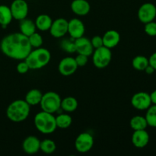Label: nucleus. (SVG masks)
<instances>
[{"label": "nucleus", "instance_id": "nucleus-11", "mask_svg": "<svg viewBox=\"0 0 156 156\" xmlns=\"http://www.w3.org/2000/svg\"><path fill=\"white\" fill-rule=\"evenodd\" d=\"M78 69L75 58L71 56H66L61 59L58 65V71L62 76H69L74 74Z\"/></svg>", "mask_w": 156, "mask_h": 156}, {"label": "nucleus", "instance_id": "nucleus-29", "mask_svg": "<svg viewBox=\"0 0 156 156\" xmlns=\"http://www.w3.org/2000/svg\"><path fill=\"white\" fill-rule=\"evenodd\" d=\"M60 47L63 51L68 53H74L76 52L75 39H63L60 43Z\"/></svg>", "mask_w": 156, "mask_h": 156}, {"label": "nucleus", "instance_id": "nucleus-12", "mask_svg": "<svg viewBox=\"0 0 156 156\" xmlns=\"http://www.w3.org/2000/svg\"><path fill=\"white\" fill-rule=\"evenodd\" d=\"M49 30L53 37H62L68 33V21L62 18H57L53 21Z\"/></svg>", "mask_w": 156, "mask_h": 156}, {"label": "nucleus", "instance_id": "nucleus-30", "mask_svg": "<svg viewBox=\"0 0 156 156\" xmlns=\"http://www.w3.org/2000/svg\"><path fill=\"white\" fill-rule=\"evenodd\" d=\"M28 40L32 48L33 47H34V48L41 47V46L43 45V43H44L42 36L39 33H37V32H34L31 35H30L28 37Z\"/></svg>", "mask_w": 156, "mask_h": 156}, {"label": "nucleus", "instance_id": "nucleus-10", "mask_svg": "<svg viewBox=\"0 0 156 156\" xmlns=\"http://www.w3.org/2000/svg\"><path fill=\"white\" fill-rule=\"evenodd\" d=\"M156 18V6L151 2L142 5L138 10V18L142 23L146 24Z\"/></svg>", "mask_w": 156, "mask_h": 156}, {"label": "nucleus", "instance_id": "nucleus-35", "mask_svg": "<svg viewBox=\"0 0 156 156\" xmlns=\"http://www.w3.org/2000/svg\"><path fill=\"white\" fill-rule=\"evenodd\" d=\"M149 65L152 66L156 70V52L152 53L150 56V57L149 58Z\"/></svg>", "mask_w": 156, "mask_h": 156}, {"label": "nucleus", "instance_id": "nucleus-17", "mask_svg": "<svg viewBox=\"0 0 156 156\" xmlns=\"http://www.w3.org/2000/svg\"><path fill=\"white\" fill-rule=\"evenodd\" d=\"M104 46L109 49L114 48L120 41V35L117 30H109L102 37Z\"/></svg>", "mask_w": 156, "mask_h": 156}, {"label": "nucleus", "instance_id": "nucleus-33", "mask_svg": "<svg viewBox=\"0 0 156 156\" xmlns=\"http://www.w3.org/2000/svg\"><path fill=\"white\" fill-rule=\"evenodd\" d=\"M16 69L18 73H20V74H25L30 69L28 65H27V63L24 59V60H21V62L17 65Z\"/></svg>", "mask_w": 156, "mask_h": 156}, {"label": "nucleus", "instance_id": "nucleus-25", "mask_svg": "<svg viewBox=\"0 0 156 156\" xmlns=\"http://www.w3.org/2000/svg\"><path fill=\"white\" fill-rule=\"evenodd\" d=\"M56 126L60 129H66L71 126L73 118L69 114H61L56 117Z\"/></svg>", "mask_w": 156, "mask_h": 156}, {"label": "nucleus", "instance_id": "nucleus-23", "mask_svg": "<svg viewBox=\"0 0 156 156\" xmlns=\"http://www.w3.org/2000/svg\"><path fill=\"white\" fill-rule=\"evenodd\" d=\"M78 101L75 98L66 97L61 101V106L60 108H62L64 111L68 113L73 112L78 108Z\"/></svg>", "mask_w": 156, "mask_h": 156}, {"label": "nucleus", "instance_id": "nucleus-34", "mask_svg": "<svg viewBox=\"0 0 156 156\" xmlns=\"http://www.w3.org/2000/svg\"><path fill=\"white\" fill-rule=\"evenodd\" d=\"M91 43L94 49L99 48V47H101L104 46L102 37L99 36V35H96V36L93 37L91 40Z\"/></svg>", "mask_w": 156, "mask_h": 156}, {"label": "nucleus", "instance_id": "nucleus-4", "mask_svg": "<svg viewBox=\"0 0 156 156\" xmlns=\"http://www.w3.org/2000/svg\"><path fill=\"white\" fill-rule=\"evenodd\" d=\"M34 122L36 129L43 134L53 133L57 128L56 117L53 116V114L44 111L35 115Z\"/></svg>", "mask_w": 156, "mask_h": 156}, {"label": "nucleus", "instance_id": "nucleus-22", "mask_svg": "<svg viewBox=\"0 0 156 156\" xmlns=\"http://www.w3.org/2000/svg\"><path fill=\"white\" fill-rule=\"evenodd\" d=\"M13 17L11 12L10 7L5 5H0V25L5 27L12 22Z\"/></svg>", "mask_w": 156, "mask_h": 156}, {"label": "nucleus", "instance_id": "nucleus-21", "mask_svg": "<svg viewBox=\"0 0 156 156\" xmlns=\"http://www.w3.org/2000/svg\"><path fill=\"white\" fill-rule=\"evenodd\" d=\"M43 93L40 91L39 89H34L30 90L26 94L25 101L30 106H34V105H40L41 98H42Z\"/></svg>", "mask_w": 156, "mask_h": 156}, {"label": "nucleus", "instance_id": "nucleus-32", "mask_svg": "<svg viewBox=\"0 0 156 156\" xmlns=\"http://www.w3.org/2000/svg\"><path fill=\"white\" fill-rule=\"evenodd\" d=\"M75 60H76L78 67H83L88 63V56H85V55L79 54V53H78L77 56L75 58Z\"/></svg>", "mask_w": 156, "mask_h": 156}, {"label": "nucleus", "instance_id": "nucleus-27", "mask_svg": "<svg viewBox=\"0 0 156 156\" xmlns=\"http://www.w3.org/2000/svg\"><path fill=\"white\" fill-rule=\"evenodd\" d=\"M56 146L54 141L49 139H46L43 141H41L40 145V150L42 151L45 154H52L56 151Z\"/></svg>", "mask_w": 156, "mask_h": 156}, {"label": "nucleus", "instance_id": "nucleus-37", "mask_svg": "<svg viewBox=\"0 0 156 156\" xmlns=\"http://www.w3.org/2000/svg\"><path fill=\"white\" fill-rule=\"evenodd\" d=\"M150 98H151V101H152V104L156 105V90L152 91L150 94Z\"/></svg>", "mask_w": 156, "mask_h": 156}, {"label": "nucleus", "instance_id": "nucleus-2", "mask_svg": "<svg viewBox=\"0 0 156 156\" xmlns=\"http://www.w3.org/2000/svg\"><path fill=\"white\" fill-rule=\"evenodd\" d=\"M30 112V106L24 100L18 99L12 101L8 106L6 116L14 123H21L28 117Z\"/></svg>", "mask_w": 156, "mask_h": 156}, {"label": "nucleus", "instance_id": "nucleus-5", "mask_svg": "<svg viewBox=\"0 0 156 156\" xmlns=\"http://www.w3.org/2000/svg\"><path fill=\"white\" fill-rule=\"evenodd\" d=\"M61 101L62 99L57 93L54 91H48L43 94L40 105L42 111L54 114L60 109Z\"/></svg>", "mask_w": 156, "mask_h": 156}, {"label": "nucleus", "instance_id": "nucleus-24", "mask_svg": "<svg viewBox=\"0 0 156 156\" xmlns=\"http://www.w3.org/2000/svg\"><path fill=\"white\" fill-rule=\"evenodd\" d=\"M129 126L131 129L135 130H141V129H146L148 126L147 121L146 117L142 116H135L132 117L129 121Z\"/></svg>", "mask_w": 156, "mask_h": 156}, {"label": "nucleus", "instance_id": "nucleus-19", "mask_svg": "<svg viewBox=\"0 0 156 156\" xmlns=\"http://www.w3.org/2000/svg\"><path fill=\"white\" fill-rule=\"evenodd\" d=\"M34 23L37 29L41 31H47L50 30L52 23H53V20L50 18V15L41 14L37 17Z\"/></svg>", "mask_w": 156, "mask_h": 156}, {"label": "nucleus", "instance_id": "nucleus-8", "mask_svg": "<svg viewBox=\"0 0 156 156\" xmlns=\"http://www.w3.org/2000/svg\"><path fill=\"white\" fill-rule=\"evenodd\" d=\"M11 12L14 19L21 21L28 15V5L25 0H14L10 6Z\"/></svg>", "mask_w": 156, "mask_h": 156}, {"label": "nucleus", "instance_id": "nucleus-26", "mask_svg": "<svg viewBox=\"0 0 156 156\" xmlns=\"http://www.w3.org/2000/svg\"><path fill=\"white\" fill-rule=\"evenodd\" d=\"M149 64V59L144 56H136L132 61L133 67L138 71H144Z\"/></svg>", "mask_w": 156, "mask_h": 156}, {"label": "nucleus", "instance_id": "nucleus-14", "mask_svg": "<svg viewBox=\"0 0 156 156\" xmlns=\"http://www.w3.org/2000/svg\"><path fill=\"white\" fill-rule=\"evenodd\" d=\"M76 52L79 54H83L85 56H91L94 52V47H92L91 41L84 36L75 39Z\"/></svg>", "mask_w": 156, "mask_h": 156}, {"label": "nucleus", "instance_id": "nucleus-28", "mask_svg": "<svg viewBox=\"0 0 156 156\" xmlns=\"http://www.w3.org/2000/svg\"><path fill=\"white\" fill-rule=\"evenodd\" d=\"M146 120L147 121L148 126L151 127H156V105H151L146 110Z\"/></svg>", "mask_w": 156, "mask_h": 156}, {"label": "nucleus", "instance_id": "nucleus-15", "mask_svg": "<svg viewBox=\"0 0 156 156\" xmlns=\"http://www.w3.org/2000/svg\"><path fill=\"white\" fill-rule=\"evenodd\" d=\"M41 141L34 136H29L26 137L22 143V149L24 152L28 155H33L40 150Z\"/></svg>", "mask_w": 156, "mask_h": 156}, {"label": "nucleus", "instance_id": "nucleus-6", "mask_svg": "<svg viewBox=\"0 0 156 156\" xmlns=\"http://www.w3.org/2000/svg\"><path fill=\"white\" fill-rule=\"evenodd\" d=\"M112 59L111 49L103 47L94 49L92 53V62L98 69H104L108 66Z\"/></svg>", "mask_w": 156, "mask_h": 156}, {"label": "nucleus", "instance_id": "nucleus-7", "mask_svg": "<svg viewBox=\"0 0 156 156\" xmlns=\"http://www.w3.org/2000/svg\"><path fill=\"white\" fill-rule=\"evenodd\" d=\"M94 145V138L89 133L84 132L79 134L75 141V148L80 153L89 152Z\"/></svg>", "mask_w": 156, "mask_h": 156}, {"label": "nucleus", "instance_id": "nucleus-31", "mask_svg": "<svg viewBox=\"0 0 156 156\" xmlns=\"http://www.w3.org/2000/svg\"><path fill=\"white\" fill-rule=\"evenodd\" d=\"M145 32L150 37L156 36V22L154 21L145 24Z\"/></svg>", "mask_w": 156, "mask_h": 156}, {"label": "nucleus", "instance_id": "nucleus-20", "mask_svg": "<svg viewBox=\"0 0 156 156\" xmlns=\"http://www.w3.org/2000/svg\"><path fill=\"white\" fill-rule=\"evenodd\" d=\"M19 27L21 33L27 36V37L32 34L36 32L37 29L35 23L32 20L27 19V18H24V19L20 21Z\"/></svg>", "mask_w": 156, "mask_h": 156}, {"label": "nucleus", "instance_id": "nucleus-13", "mask_svg": "<svg viewBox=\"0 0 156 156\" xmlns=\"http://www.w3.org/2000/svg\"><path fill=\"white\" fill-rule=\"evenodd\" d=\"M85 32V24L80 19L73 18L68 21V33L73 39H77L84 36Z\"/></svg>", "mask_w": 156, "mask_h": 156}, {"label": "nucleus", "instance_id": "nucleus-18", "mask_svg": "<svg viewBox=\"0 0 156 156\" xmlns=\"http://www.w3.org/2000/svg\"><path fill=\"white\" fill-rule=\"evenodd\" d=\"M71 9L76 15L85 16L89 13L91 5L87 0H73L71 3Z\"/></svg>", "mask_w": 156, "mask_h": 156}, {"label": "nucleus", "instance_id": "nucleus-1", "mask_svg": "<svg viewBox=\"0 0 156 156\" xmlns=\"http://www.w3.org/2000/svg\"><path fill=\"white\" fill-rule=\"evenodd\" d=\"M4 55L16 60H24L32 50L28 37L23 34L12 33L5 37L0 44Z\"/></svg>", "mask_w": 156, "mask_h": 156}, {"label": "nucleus", "instance_id": "nucleus-3", "mask_svg": "<svg viewBox=\"0 0 156 156\" xmlns=\"http://www.w3.org/2000/svg\"><path fill=\"white\" fill-rule=\"evenodd\" d=\"M50 59L51 54L47 49L38 47L34 50H31L24 60L30 69H40L48 65Z\"/></svg>", "mask_w": 156, "mask_h": 156}, {"label": "nucleus", "instance_id": "nucleus-16", "mask_svg": "<svg viewBox=\"0 0 156 156\" xmlns=\"http://www.w3.org/2000/svg\"><path fill=\"white\" fill-rule=\"evenodd\" d=\"M149 134L146 129L135 130L132 135V143L135 147L142 149L149 144Z\"/></svg>", "mask_w": 156, "mask_h": 156}, {"label": "nucleus", "instance_id": "nucleus-9", "mask_svg": "<svg viewBox=\"0 0 156 156\" xmlns=\"http://www.w3.org/2000/svg\"><path fill=\"white\" fill-rule=\"evenodd\" d=\"M131 105L135 109L139 111L147 110L152 105L150 94L144 91L136 93L131 98Z\"/></svg>", "mask_w": 156, "mask_h": 156}, {"label": "nucleus", "instance_id": "nucleus-36", "mask_svg": "<svg viewBox=\"0 0 156 156\" xmlns=\"http://www.w3.org/2000/svg\"><path fill=\"white\" fill-rule=\"evenodd\" d=\"M144 71L146 72V73H147V74L151 75V74H152V73H154V72L155 71V69L153 68V67L152 66L149 65H149L147 66V67H146V68L145 69Z\"/></svg>", "mask_w": 156, "mask_h": 156}]
</instances>
